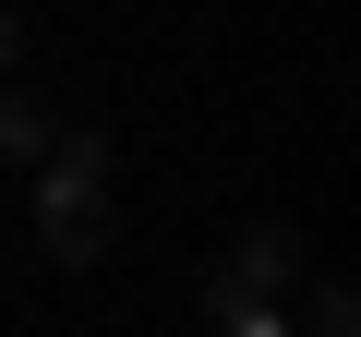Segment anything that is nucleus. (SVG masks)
<instances>
[{"mask_svg":"<svg viewBox=\"0 0 361 337\" xmlns=\"http://www.w3.org/2000/svg\"><path fill=\"white\" fill-rule=\"evenodd\" d=\"M37 241H49V265H97V253H109V145H97L85 121H61V145H49Z\"/></svg>","mask_w":361,"mask_h":337,"instance_id":"f257e3e1","label":"nucleus"},{"mask_svg":"<svg viewBox=\"0 0 361 337\" xmlns=\"http://www.w3.org/2000/svg\"><path fill=\"white\" fill-rule=\"evenodd\" d=\"M313 277V253H301V229H277V217H253L229 253H217V277H205V313H241V301H289Z\"/></svg>","mask_w":361,"mask_h":337,"instance_id":"f03ea898","label":"nucleus"},{"mask_svg":"<svg viewBox=\"0 0 361 337\" xmlns=\"http://www.w3.org/2000/svg\"><path fill=\"white\" fill-rule=\"evenodd\" d=\"M49 145H61V97L0 85V157H49Z\"/></svg>","mask_w":361,"mask_h":337,"instance_id":"7ed1b4c3","label":"nucleus"},{"mask_svg":"<svg viewBox=\"0 0 361 337\" xmlns=\"http://www.w3.org/2000/svg\"><path fill=\"white\" fill-rule=\"evenodd\" d=\"M313 337H361V313H349V277H313Z\"/></svg>","mask_w":361,"mask_h":337,"instance_id":"20e7f679","label":"nucleus"},{"mask_svg":"<svg viewBox=\"0 0 361 337\" xmlns=\"http://www.w3.org/2000/svg\"><path fill=\"white\" fill-rule=\"evenodd\" d=\"M205 325H217V337H289V313H277V301H241V313H205Z\"/></svg>","mask_w":361,"mask_h":337,"instance_id":"39448f33","label":"nucleus"},{"mask_svg":"<svg viewBox=\"0 0 361 337\" xmlns=\"http://www.w3.org/2000/svg\"><path fill=\"white\" fill-rule=\"evenodd\" d=\"M13 49H25V25H13V13H0V73H13Z\"/></svg>","mask_w":361,"mask_h":337,"instance_id":"423d86ee","label":"nucleus"}]
</instances>
